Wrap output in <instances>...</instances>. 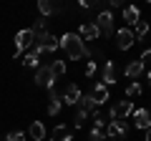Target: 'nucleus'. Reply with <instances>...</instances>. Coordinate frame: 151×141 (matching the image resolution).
Here are the masks:
<instances>
[{"instance_id": "nucleus-13", "label": "nucleus", "mask_w": 151, "mask_h": 141, "mask_svg": "<svg viewBox=\"0 0 151 141\" xmlns=\"http://www.w3.org/2000/svg\"><path fill=\"white\" fill-rule=\"evenodd\" d=\"M78 35H81V38H88V40H96L101 33H98L96 23H83V25L78 28Z\"/></svg>"}, {"instance_id": "nucleus-19", "label": "nucleus", "mask_w": 151, "mask_h": 141, "mask_svg": "<svg viewBox=\"0 0 151 141\" xmlns=\"http://www.w3.org/2000/svg\"><path fill=\"white\" fill-rule=\"evenodd\" d=\"M88 116H91V119H93V126H96V129H106V126H108V119H106V114H103V111L101 109H96V111H91V114H88Z\"/></svg>"}, {"instance_id": "nucleus-27", "label": "nucleus", "mask_w": 151, "mask_h": 141, "mask_svg": "<svg viewBox=\"0 0 151 141\" xmlns=\"http://www.w3.org/2000/svg\"><path fill=\"white\" fill-rule=\"evenodd\" d=\"M106 139V134H103L101 129H91L88 131V141H103Z\"/></svg>"}, {"instance_id": "nucleus-10", "label": "nucleus", "mask_w": 151, "mask_h": 141, "mask_svg": "<svg viewBox=\"0 0 151 141\" xmlns=\"http://www.w3.org/2000/svg\"><path fill=\"white\" fill-rule=\"evenodd\" d=\"M134 126L136 129H141V131H146L151 126V114H149V109H136L134 111Z\"/></svg>"}, {"instance_id": "nucleus-14", "label": "nucleus", "mask_w": 151, "mask_h": 141, "mask_svg": "<svg viewBox=\"0 0 151 141\" xmlns=\"http://www.w3.org/2000/svg\"><path fill=\"white\" fill-rule=\"evenodd\" d=\"M111 83H116V63L106 60V65H103V86L108 88Z\"/></svg>"}, {"instance_id": "nucleus-32", "label": "nucleus", "mask_w": 151, "mask_h": 141, "mask_svg": "<svg viewBox=\"0 0 151 141\" xmlns=\"http://www.w3.org/2000/svg\"><path fill=\"white\" fill-rule=\"evenodd\" d=\"M149 86H151V70H149Z\"/></svg>"}, {"instance_id": "nucleus-29", "label": "nucleus", "mask_w": 151, "mask_h": 141, "mask_svg": "<svg viewBox=\"0 0 151 141\" xmlns=\"http://www.w3.org/2000/svg\"><path fill=\"white\" fill-rule=\"evenodd\" d=\"M139 60H141V63H144V65L149 63V60H151V48H146L144 53H141V58H139Z\"/></svg>"}, {"instance_id": "nucleus-22", "label": "nucleus", "mask_w": 151, "mask_h": 141, "mask_svg": "<svg viewBox=\"0 0 151 141\" xmlns=\"http://www.w3.org/2000/svg\"><path fill=\"white\" fill-rule=\"evenodd\" d=\"M38 10H40V15H43L45 20H48V15H50V13H55L58 8H55L50 0H40V3H38Z\"/></svg>"}, {"instance_id": "nucleus-23", "label": "nucleus", "mask_w": 151, "mask_h": 141, "mask_svg": "<svg viewBox=\"0 0 151 141\" xmlns=\"http://www.w3.org/2000/svg\"><path fill=\"white\" fill-rule=\"evenodd\" d=\"M48 68L53 70V76H55V78H58V76H65V60H50Z\"/></svg>"}, {"instance_id": "nucleus-26", "label": "nucleus", "mask_w": 151, "mask_h": 141, "mask_svg": "<svg viewBox=\"0 0 151 141\" xmlns=\"http://www.w3.org/2000/svg\"><path fill=\"white\" fill-rule=\"evenodd\" d=\"M146 33H149V23H146V20H139V23H136V30H134V35H136V38H144Z\"/></svg>"}, {"instance_id": "nucleus-15", "label": "nucleus", "mask_w": 151, "mask_h": 141, "mask_svg": "<svg viewBox=\"0 0 151 141\" xmlns=\"http://www.w3.org/2000/svg\"><path fill=\"white\" fill-rule=\"evenodd\" d=\"M28 136H30L33 141H43V139H45V126H43V121H33L30 129H28Z\"/></svg>"}, {"instance_id": "nucleus-17", "label": "nucleus", "mask_w": 151, "mask_h": 141, "mask_svg": "<svg viewBox=\"0 0 151 141\" xmlns=\"http://www.w3.org/2000/svg\"><path fill=\"white\" fill-rule=\"evenodd\" d=\"M141 73H144V63H141V60H131V63L124 68V76L126 78H139Z\"/></svg>"}, {"instance_id": "nucleus-7", "label": "nucleus", "mask_w": 151, "mask_h": 141, "mask_svg": "<svg viewBox=\"0 0 151 141\" xmlns=\"http://www.w3.org/2000/svg\"><path fill=\"white\" fill-rule=\"evenodd\" d=\"M136 43V35H134V30L131 28H121V30H116V45H119L121 50H129L131 45Z\"/></svg>"}, {"instance_id": "nucleus-4", "label": "nucleus", "mask_w": 151, "mask_h": 141, "mask_svg": "<svg viewBox=\"0 0 151 141\" xmlns=\"http://www.w3.org/2000/svg\"><path fill=\"white\" fill-rule=\"evenodd\" d=\"M131 114H134V101H119V103H113V106H111L108 119H111V121H126Z\"/></svg>"}, {"instance_id": "nucleus-24", "label": "nucleus", "mask_w": 151, "mask_h": 141, "mask_svg": "<svg viewBox=\"0 0 151 141\" xmlns=\"http://www.w3.org/2000/svg\"><path fill=\"white\" fill-rule=\"evenodd\" d=\"M136 96H141V83H129L126 86V98H136Z\"/></svg>"}, {"instance_id": "nucleus-6", "label": "nucleus", "mask_w": 151, "mask_h": 141, "mask_svg": "<svg viewBox=\"0 0 151 141\" xmlns=\"http://www.w3.org/2000/svg\"><path fill=\"white\" fill-rule=\"evenodd\" d=\"M35 86L40 88H55V76H53V70L48 68V65H40V68H35Z\"/></svg>"}, {"instance_id": "nucleus-11", "label": "nucleus", "mask_w": 151, "mask_h": 141, "mask_svg": "<svg viewBox=\"0 0 151 141\" xmlns=\"http://www.w3.org/2000/svg\"><path fill=\"white\" fill-rule=\"evenodd\" d=\"M48 116H55L60 111V106H63V98H60V91L58 88H50L48 91Z\"/></svg>"}, {"instance_id": "nucleus-2", "label": "nucleus", "mask_w": 151, "mask_h": 141, "mask_svg": "<svg viewBox=\"0 0 151 141\" xmlns=\"http://www.w3.org/2000/svg\"><path fill=\"white\" fill-rule=\"evenodd\" d=\"M60 48V43H58V38H55L53 33H40V35H35V53L38 55H43V53H53V50H58Z\"/></svg>"}, {"instance_id": "nucleus-9", "label": "nucleus", "mask_w": 151, "mask_h": 141, "mask_svg": "<svg viewBox=\"0 0 151 141\" xmlns=\"http://www.w3.org/2000/svg\"><path fill=\"white\" fill-rule=\"evenodd\" d=\"M60 98H63L65 106H73V103H78V98H81V88L76 86V83H68V86L60 91Z\"/></svg>"}, {"instance_id": "nucleus-28", "label": "nucleus", "mask_w": 151, "mask_h": 141, "mask_svg": "<svg viewBox=\"0 0 151 141\" xmlns=\"http://www.w3.org/2000/svg\"><path fill=\"white\" fill-rule=\"evenodd\" d=\"M5 141H25V134L23 131H13V134L5 136Z\"/></svg>"}, {"instance_id": "nucleus-25", "label": "nucleus", "mask_w": 151, "mask_h": 141, "mask_svg": "<svg viewBox=\"0 0 151 141\" xmlns=\"http://www.w3.org/2000/svg\"><path fill=\"white\" fill-rule=\"evenodd\" d=\"M86 119H88V114H86V111H81V109H78V111H76V116H73V126H76V129H83Z\"/></svg>"}, {"instance_id": "nucleus-30", "label": "nucleus", "mask_w": 151, "mask_h": 141, "mask_svg": "<svg viewBox=\"0 0 151 141\" xmlns=\"http://www.w3.org/2000/svg\"><path fill=\"white\" fill-rule=\"evenodd\" d=\"M93 73H96V63L88 60V63H86V76H93Z\"/></svg>"}, {"instance_id": "nucleus-12", "label": "nucleus", "mask_w": 151, "mask_h": 141, "mask_svg": "<svg viewBox=\"0 0 151 141\" xmlns=\"http://www.w3.org/2000/svg\"><path fill=\"white\" fill-rule=\"evenodd\" d=\"M91 98H93V103H96V109H98V106H103V103L108 101V88L103 86V83H98V86L91 91Z\"/></svg>"}, {"instance_id": "nucleus-33", "label": "nucleus", "mask_w": 151, "mask_h": 141, "mask_svg": "<svg viewBox=\"0 0 151 141\" xmlns=\"http://www.w3.org/2000/svg\"><path fill=\"white\" fill-rule=\"evenodd\" d=\"M103 141H113V139H103Z\"/></svg>"}, {"instance_id": "nucleus-5", "label": "nucleus", "mask_w": 151, "mask_h": 141, "mask_svg": "<svg viewBox=\"0 0 151 141\" xmlns=\"http://www.w3.org/2000/svg\"><path fill=\"white\" fill-rule=\"evenodd\" d=\"M96 28H98V33L101 35H116V30H113V15H111V10H101L98 13V18H96Z\"/></svg>"}, {"instance_id": "nucleus-1", "label": "nucleus", "mask_w": 151, "mask_h": 141, "mask_svg": "<svg viewBox=\"0 0 151 141\" xmlns=\"http://www.w3.org/2000/svg\"><path fill=\"white\" fill-rule=\"evenodd\" d=\"M58 43H60V48L65 50V55L70 60H81L86 55H91V50L86 48V43H83V38L78 33H65L63 38H58Z\"/></svg>"}, {"instance_id": "nucleus-3", "label": "nucleus", "mask_w": 151, "mask_h": 141, "mask_svg": "<svg viewBox=\"0 0 151 141\" xmlns=\"http://www.w3.org/2000/svg\"><path fill=\"white\" fill-rule=\"evenodd\" d=\"M30 45H35V33H33V28H25V30H20L15 35V50H13V55L20 58L25 53V48H30Z\"/></svg>"}, {"instance_id": "nucleus-18", "label": "nucleus", "mask_w": 151, "mask_h": 141, "mask_svg": "<svg viewBox=\"0 0 151 141\" xmlns=\"http://www.w3.org/2000/svg\"><path fill=\"white\" fill-rule=\"evenodd\" d=\"M50 141H73V136H70V131L60 124V126H55V129L50 131Z\"/></svg>"}, {"instance_id": "nucleus-16", "label": "nucleus", "mask_w": 151, "mask_h": 141, "mask_svg": "<svg viewBox=\"0 0 151 141\" xmlns=\"http://www.w3.org/2000/svg\"><path fill=\"white\" fill-rule=\"evenodd\" d=\"M124 20H126V28H129V25H136V23L141 20L139 8H134V5H124Z\"/></svg>"}, {"instance_id": "nucleus-8", "label": "nucleus", "mask_w": 151, "mask_h": 141, "mask_svg": "<svg viewBox=\"0 0 151 141\" xmlns=\"http://www.w3.org/2000/svg\"><path fill=\"white\" fill-rule=\"evenodd\" d=\"M129 134V126L126 121H108L106 126V139H121V136Z\"/></svg>"}, {"instance_id": "nucleus-20", "label": "nucleus", "mask_w": 151, "mask_h": 141, "mask_svg": "<svg viewBox=\"0 0 151 141\" xmlns=\"http://www.w3.org/2000/svg\"><path fill=\"white\" fill-rule=\"evenodd\" d=\"M78 106H81V111H86V114H91V111H96V103H93L91 93H86V96L81 93V98H78Z\"/></svg>"}, {"instance_id": "nucleus-31", "label": "nucleus", "mask_w": 151, "mask_h": 141, "mask_svg": "<svg viewBox=\"0 0 151 141\" xmlns=\"http://www.w3.org/2000/svg\"><path fill=\"white\" fill-rule=\"evenodd\" d=\"M146 141H151V126L146 129Z\"/></svg>"}, {"instance_id": "nucleus-21", "label": "nucleus", "mask_w": 151, "mask_h": 141, "mask_svg": "<svg viewBox=\"0 0 151 141\" xmlns=\"http://www.w3.org/2000/svg\"><path fill=\"white\" fill-rule=\"evenodd\" d=\"M23 63H25V68H40V55H38L35 50H30V53H25Z\"/></svg>"}]
</instances>
